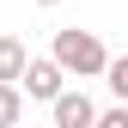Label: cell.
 Wrapping results in <instances>:
<instances>
[{"label":"cell","mask_w":128,"mask_h":128,"mask_svg":"<svg viewBox=\"0 0 128 128\" xmlns=\"http://www.w3.org/2000/svg\"><path fill=\"white\" fill-rule=\"evenodd\" d=\"M55 61H61V73L92 79L110 67V49L98 43V30H55Z\"/></svg>","instance_id":"cell-1"},{"label":"cell","mask_w":128,"mask_h":128,"mask_svg":"<svg viewBox=\"0 0 128 128\" xmlns=\"http://www.w3.org/2000/svg\"><path fill=\"white\" fill-rule=\"evenodd\" d=\"M61 79H67V73H61V61H55V55H43V61H30V67H24L18 92H24V98H37V104H55L61 92H67Z\"/></svg>","instance_id":"cell-2"},{"label":"cell","mask_w":128,"mask_h":128,"mask_svg":"<svg viewBox=\"0 0 128 128\" xmlns=\"http://www.w3.org/2000/svg\"><path fill=\"white\" fill-rule=\"evenodd\" d=\"M49 110H55V128H98V104L86 92H61Z\"/></svg>","instance_id":"cell-3"},{"label":"cell","mask_w":128,"mask_h":128,"mask_svg":"<svg viewBox=\"0 0 128 128\" xmlns=\"http://www.w3.org/2000/svg\"><path fill=\"white\" fill-rule=\"evenodd\" d=\"M30 67V55H24V43L18 37H0V86H18Z\"/></svg>","instance_id":"cell-4"},{"label":"cell","mask_w":128,"mask_h":128,"mask_svg":"<svg viewBox=\"0 0 128 128\" xmlns=\"http://www.w3.org/2000/svg\"><path fill=\"white\" fill-rule=\"evenodd\" d=\"M18 116H24V92L0 86V128H18Z\"/></svg>","instance_id":"cell-5"},{"label":"cell","mask_w":128,"mask_h":128,"mask_svg":"<svg viewBox=\"0 0 128 128\" xmlns=\"http://www.w3.org/2000/svg\"><path fill=\"white\" fill-rule=\"evenodd\" d=\"M104 73H110V92H116V98L128 104V55H122V61H110Z\"/></svg>","instance_id":"cell-6"},{"label":"cell","mask_w":128,"mask_h":128,"mask_svg":"<svg viewBox=\"0 0 128 128\" xmlns=\"http://www.w3.org/2000/svg\"><path fill=\"white\" fill-rule=\"evenodd\" d=\"M98 128H128V104H116V110H104V116H98Z\"/></svg>","instance_id":"cell-7"},{"label":"cell","mask_w":128,"mask_h":128,"mask_svg":"<svg viewBox=\"0 0 128 128\" xmlns=\"http://www.w3.org/2000/svg\"><path fill=\"white\" fill-rule=\"evenodd\" d=\"M37 6H61V0H37Z\"/></svg>","instance_id":"cell-8"}]
</instances>
